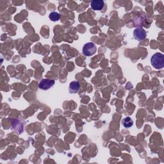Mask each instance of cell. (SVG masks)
<instances>
[{"label": "cell", "mask_w": 164, "mask_h": 164, "mask_svg": "<svg viewBox=\"0 0 164 164\" xmlns=\"http://www.w3.org/2000/svg\"><path fill=\"white\" fill-rule=\"evenodd\" d=\"M151 64L156 69H163L164 67V55L161 53H156L151 58Z\"/></svg>", "instance_id": "cell-1"}, {"label": "cell", "mask_w": 164, "mask_h": 164, "mask_svg": "<svg viewBox=\"0 0 164 164\" xmlns=\"http://www.w3.org/2000/svg\"><path fill=\"white\" fill-rule=\"evenodd\" d=\"M97 48L93 43H88L84 46L83 53L85 56H92L96 53Z\"/></svg>", "instance_id": "cell-2"}, {"label": "cell", "mask_w": 164, "mask_h": 164, "mask_svg": "<svg viewBox=\"0 0 164 164\" xmlns=\"http://www.w3.org/2000/svg\"><path fill=\"white\" fill-rule=\"evenodd\" d=\"M54 81L51 79H43L39 82L38 87L40 89L44 90H48L54 85Z\"/></svg>", "instance_id": "cell-3"}, {"label": "cell", "mask_w": 164, "mask_h": 164, "mask_svg": "<svg viewBox=\"0 0 164 164\" xmlns=\"http://www.w3.org/2000/svg\"><path fill=\"white\" fill-rule=\"evenodd\" d=\"M133 36L136 40H137L139 41H141L146 38L147 36V33L144 29L140 27V28H137L134 30Z\"/></svg>", "instance_id": "cell-4"}, {"label": "cell", "mask_w": 164, "mask_h": 164, "mask_svg": "<svg viewBox=\"0 0 164 164\" xmlns=\"http://www.w3.org/2000/svg\"><path fill=\"white\" fill-rule=\"evenodd\" d=\"M105 5V2L103 0H94L90 3V7L92 10L95 11H100L103 9Z\"/></svg>", "instance_id": "cell-5"}, {"label": "cell", "mask_w": 164, "mask_h": 164, "mask_svg": "<svg viewBox=\"0 0 164 164\" xmlns=\"http://www.w3.org/2000/svg\"><path fill=\"white\" fill-rule=\"evenodd\" d=\"M12 129L18 131V133H21L23 131V123L18 120V119H13L12 120Z\"/></svg>", "instance_id": "cell-6"}, {"label": "cell", "mask_w": 164, "mask_h": 164, "mask_svg": "<svg viewBox=\"0 0 164 164\" xmlns=\"http://www.w3.org/2000/svg\"><path fill=\"white\" fill-rule=\"evenodd\" d=\"M69 92L73 94H76L80 89V84L78 81H72L69 84Z\"/></svg>", "instance_id": "cell-7"}, {"label": "cell", "mask_w": 164, "mask_h": 164, "mask_svg": "<svg viewBox=\"0 0 164 164\" xmlns=\"http://www.w3.org/2000/svg\"><path fill=\"white\" fill-rule=\"evenodd\" d=\"M122 122V125L126 128H131L133 125V120L130 117H126L123 119Z\"/></svg>", "instance_id": "cell-8"}, {"label": "cell", "mask_w": 164, "mask_h": 164, "mask_svg": "<svg viewBox=\"0 0 164 164\" xmlns=\"http://www.w3.org/2000/svg\"><path fill=\"white\" fill-rule=\"evenodd\" d=\"M49 18L51 21H59L60 19V15L59 13L56 12H52L49 13Z\"/></svg>", "instance_id": "cell-9"}]
</instances>
